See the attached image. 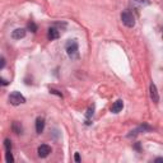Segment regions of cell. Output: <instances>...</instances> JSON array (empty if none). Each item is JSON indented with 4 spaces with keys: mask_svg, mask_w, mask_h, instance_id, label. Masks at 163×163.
Returning <instances> with one entry per match:
<instances>
[{
    "mask_svg": "<svg viewBox=\"0 0 163 163\" xmlns=\"http://www.w3.org/2000/svg\"><path fill=\"white\" fill-rule=\"evenodd\" d=\"M12 130H13V133H16L17 135H19V134L23 133V126H22V124H20L19 121H13Z\"/></svg>",
    "mask_w": 163,
    "mask_h": 163,
    "instance_id": "cell-10",
    "label": "cell"
},
{
    "mask_svg": "<svg viewBox=\"0 0 163 163\" xmlns=\"http://www.w3.org/2000/svg\"><path fill=\"white\" fill-rule=\"evenodd\" d=\"M0 80H2V84H3V86H8V82H6V80L4 79V78H2Z\"/></svg>",
    "mask_w": 163,
    "mask_h": 163,
    "instance_id": "cell-17",
    "label": "cell"
},
{
    "mask_svg": "<svg viewBox=\"0 0 163 163\" xmlns=\"http://www.w3.org/2000/svg\"><path fill=\"white\" fill-rule=\"evenodd\" d=\"M149 92H151V98L154 103H158L159 102V93H158V89L157 86L154 83H151V87H149Z\"/></svg>",
    "mask_w": 163,
    "mask_h": 163,
    "instance_id": "cell-5",
    "label": "cell"
},
{
    "mask_svg": "<svg viewBox=\"0 0 163 163\" xmlns=\"http://www.w3.org/2000/svg\"><path fill=\"white\" fill-rule=\"evenodd\" d=\"M149 4V2L148 0H131V5H138V6H140V5H148Z\"/></svg>",
    "mask_w": 163,
    "mask_h": 163,
    "instance_id": "cell-11",
    "label": "cell"
},
{
    "mask_svg": "<svg viewBox=\"0 0 163 163\" xmlns=\"http://www.w3.org/2000/svg\"><path fill=\"white\" fill-rule=\"evenodd\" d=\"M65 50H66V54L72 59H76L78 58V50H79L78 41L76 40H69L65 45Z\"/></svg>",
    "mask_w": 163,
    "mask_h": 163,
    "instance_id": "cell-1",
    "label": "cell"
},
{
    "mask_svg": "<svg viewBox=\"0 0 163 163\" xmlns=\"http://www.w3.org/2000/svg\"><path fill=\"white\" fill-rule=\"evenodd\" d=\"M4 66H5V59L2 56V69H4Z\"/></svg>",
    "mask_w": 163,
    "mask_h": 163,
    "instance_id": "cell-18",
    "label": "cell"
},
{
    "mask_svg": "<svg viewBox=\"0 0 163 163\" xmlns=\"http://www.w3.org/2000/svg\"><path fill=\"white\" fill-rule=\"evenodd\" d=\"M47 37H48V40H51V41L52 40H58L60 37V31L55 26L50 27L48 28V32H47Z\"/></svg>",
    "mask_w": 163,
    "mask_h": 163,
    "instance_id": "cell-7",
    "label": "cell"
},
{
    "mask_svg": "<svg viewBox=\"0 0 163 163\" xmlns=\"http://www.w3.org/2000/svg\"><path fill=\"white\" fill-rule=\"evenodd\" d=\"M44 129H45V119L44 117H37L36 119V131H37V134L44 133Z\"/></svg>",
    "mask_w": 163,
    "mask_h": 163,
    "instance_id": "cell-9",
    "label": "cell"
},
{
    "mask_svg": "<svg viewBox=\"0 0 163 163\" xmlns=\"http://www.w3.org/2000/svg\"><path fill=\"white\" fill-rule=\"evenodd\" d=\"M26 33L27 31L24 28H17V30H14L12 32V38L13 40H20V38H24L26 37Z\"/></svg>",
    "mask_w": 163,
    "mask_h": 163,
    "instance_id": "cell-6",
    "label": "cell"
},
{
    "mask_svg": "<svg viewBox=\"0 0 163 163\" xmlns=\"http://www.w3.org/2000/svg\"><path fill=\"white\" fill-rule=\"evenodd\" d=\"M50 92H51V93H54V94H58L59 97H61V98H62V94H61V93H59V92H58V90H55V89H51Z\"/></svg>",
    "mask_w": 163,
    "mask_h": 163,
    "instance_id": "cell-15",
    "label": "cell"
},
{
    "mask_svg": "<svg viewBox=\"0 0 163 163\" xmlns=\"http://www.w3.org/2000/svg\"><path fill=\"white\" fill-rule=\"evenodd\" d=\"M124 108V102L122 100H117L116 102H113L112 106H111V112L113 113H119V112H121Z\"/></svg>",
    "mask_w": 163,
    "mask_h": 163,
    "instance_id": "cell-8",
    "label": "cell"
},
{
    "mask_svg": "<svg viewBox=\"0 0 163 163\" xmlns=\"http://www.w3.org/2000/svg\"><path fill=\"white\" fill-rule=\"evenodd\" d=\"M9 102L13 106H19V105L26 103V98L20 94L19 92H12L9 96Z\"/></svg>",
    "mask_w": 163,
    "mask_h": 163,
    "instance_id": "cell-3",
    "label": "cell"
},
{
    "mask_svg": "<svg viewBox=\"0 0 163 163\" xmlns=\"http://www.w3.org/2000/svg\"><path fill=\"white\" fill-rule=\"evenodd\" d=\"M75 162H80V157H79V153H75V157H74Z\"/></svg>",
    "mask_w": 163,
    "mask_h": 163,
    "instance_id": "cell-16",
    "label": "cell"
},
{
    "mask_svg": "<svg viewBox=\"0 0 163 163\" xmlns=\"http://www.w3.org/2000/svg\"><path fill=\"white\" fill-rule=\"evenodd\" d=\"M4 148H5V152H12V141H10V139H5L4 140Z\"/></svg>",
    "mask_w": 163,
    "mask_h": 163,
    "instance_id": "cell-12",
    "label": "cell"
},
{
    "mask_svg": "<svg viewBox=\"0 0 163 163\" xmlns=\"http://www.w3.org/2000/svg\"><path fill=\"white\" fill-rule=\"evenodd\" d=\"M5 161L8 162V163H12V162H14V157H13L12 152H5Z\"/></svg>",
    "mask_w": 163,
    "mask_h": 163,
    "instance_id": "cell-13",
    "label": "cell"
},
{
    "mask_svg": "<svg viewBox=\"0 0 163 163\" xmlns=\"http://www.w3.org/2000/svg\"><path fill=\"white\" fill-rule=\"evenodd\" d=\"M154 162H163V158H157V159H155Z\"/></svg>",
    "mask_w": 163,
    "mask_h": 163,
    "instance_id": "cell-19",
    "label": "cell"
},
{
    "mask_svg": "<svg viewBox=\"0 0 163 163\" xmlns=\"http://www.w3.org/2000/svg\"><path fill=\"white\" fill-rule=\"evenodd\" d=\"M37 153H38V157L40 158H46L51 153V147L47 145V144H41L38 147V149H37Z\"/></svg>",
    "mask_w": 163,
    "mask_h": 163,
    "instance_id": "cell-4",
    "label": "cell"
},
{
    "mask_svg": "<svg viewBox=\"0 0 163 163\" xmlns=\"http://www.w3.org/2000/svg\"><path fill=\"white\" fill-rule=\"evenodd\" d=\"M27 27H28V30H30L31 32H36L37 31V26H36V23H34V22H32V20L28 23Z\"/></svg>",
    "mask_w": 163,
    "mask_h": 163,
    "instance_id": "cell-14",
    "label": "cell"
},
{
    "mask_svg": "<svg viewBox=\"0 0 163 163\" xmlns=\"http://www.w3.org/2000/svg\"><path fill=\"white\" fill-rule=\"evenodd\" d=\"M121 20H122V23L129 28H133L135 26V17H134V14L130 10H124L121 13Z\"/></svg>",
    "mask_w": 163,
    "mask_h": 163,
    "instance_id": "cell-2",
    "label": "cell"
}]
</instances>
